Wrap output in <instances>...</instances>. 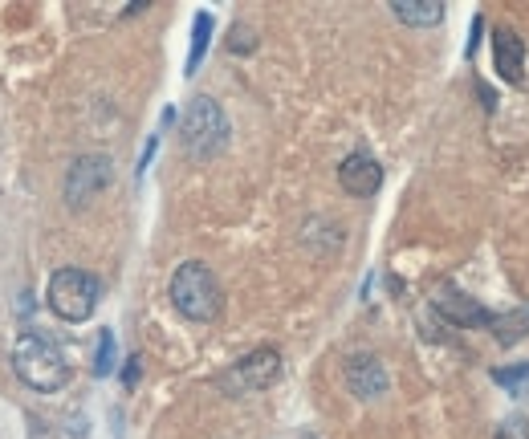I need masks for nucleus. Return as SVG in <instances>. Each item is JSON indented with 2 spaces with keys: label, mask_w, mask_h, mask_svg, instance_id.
<instances>
[{
  "label": "nucleus",
  "mask_w": 529,
  "mask_h": 439,
  "mask_svg": "<svg viewBox=\"0 0 529 439\" xmlns=\"http://www.w3.org/2000/svg\"><path fill=\"white\" fill-rule=\"evenodd\" d=\"M13 370L21 374V383L33 391H62L70 383V362L66 350L57 346L49 334L41 330H21V338L13 342Z\"/></svg>",
  "instance_id": "nucleus-1"
},
{
  "label": "nucleus",
  "mask_w": 529,
  "mask_h": 439,
  "mask_svg": "<svg viewBox=\"0 0 529 439\" xmlns=\"http://www.w3.org/2000/svg\"><path fill=\"white\" fill-rule=\"evenodd\" d=\"M167 297L171 305L184 313L188 322H212L220 305H224V293H220V281L208 265L200 261H188L171 273V285H167Z\"/></svg>",
  "instance_id": "nucleus-2"
},
{
  "label": "nucleus",
  "mask_w": 529,
  "mask_h": 439,
  "mask_svg": "<svg viewBox=\"0 0 529 439\" xmlns=\"http://www.w3.org/2000/svg\"><path fill=\"white\" fill-rule=\"evenodd\" d=\"M180 143L192 159H216L224 147H228V114L216 98L208 94H196L184 110V122H180Z\"/></svg>",
  "instance_id": "nucleus-3"
},
{
  "label": "nucleus",
  "mask_w": 529,
  "mask_h": 439,
  "mask_svg": "<svg viewBox=\"0 0 529 439\" xmlns=\"http://www.w3.org/2000/svg\"><path fill=\"white\" fill-rule=\"evenodd\" d=\"M45 301L62 322H86V318H94V309L102 301V281L86 269H57L49 277Z\"/></svg>",
  "instance_id": "nucleus-4"
},
{
  "label": "nucleus",
  "mask_w": 529,
  "mask_h": 439,
  "mask_svg": "<svg viewBox=\"0 0 529 439\" xmlns=\"http://www.w3.org/2000/svg\"><path fill=\"white\" fill-rule=\"evenodd\" d=\"M281 379V354L273 350V346H257L253 354H245L241 362H232L220 379H216V387L224 391V395H257V391H265V387H273Z\"/></svg>",
  "instance_id": "nucleus-5"
},
{
  "label": "nucleus",
  "mask_w": 529,
  "mask_h": 439,
  "mask_svg": "<svg viewBox=\"0 0 529 439\" xmlns=\"http://www.w3.org/2000/svg\"><path fill=\"white\" fill-rule=\"evenodd\" d=\"M114 175V163L106 155H78L66 171V204L70 208H86L102 187L110 183Z\"/></svg>",
  "instance_id": "nucleus-6"
},
{
  "label": "nucleus",
  "mask_w": 529,
  "mask_h": 439,
  "mask_svg": "<svg viewBox=\"0 0 529 439\" xmlns=\"http://www.w3.org/2000/svg\"><path fill=\"white\" fill-rule=\"evenodd\" d=\"M338 183H342V192L359 196V200H371L379 187H383V167H379L371 155L355 151V155H346V159L338 163Z\"/></svg>",
  "instance_id": "nucleus-7"
},
{
  "label": "nucleus",
  "mask_w": 529,
  "mask_h": 439,
  "mask_svg": "<svg viewBox=\"0 0 529 439\" xmlns=\"http://www.w3.org/2000/svg\"><path fill=\"white\" fill-rule=\"evenodd\" d=\"M346 383L359 399H383L387 395V370L371 354H355L346 362Z\"/></svg>",
  "instance_id": "nucleus-8"
},
{
  "label": "nucleus",
  "mask_w": 529,
  "mask_h": 439,
  "mask_svg": "<svg viewBox=\"0 0 529 439\" xmlns=\"http://www.w3.org/2000/svg\"><path fill=\"white\" fill-rule=\"evenodd\" d=\"M493 66L509 86L525 82V41L513 29H497L493 33Z\"/></svg>",
  "instance_id": "nucleus-9"
},
{
  "label": "nucleus",
  "mask_w": 529,
  "mask_h": 439,
  "mask_svg": "<svg viewBox=\"0 0 529 439\" xmlns=\"http://www.w3.org/2000/svg\"><path fill=\"white\" fill-rule=\"evenodd\" d=\"M436 309L444 313L452 326H493V313L485 305H477L473 297H464L460 289H440Z\"/></svg>",
  "instance_id": "nucleus-10"
},
{
  "label": "nucleus",
  "mask_w": 529,
  "mask_h": 439,
  "mask_svg": "<svg viewBox=\"0 0 529 439\" xmlns=\"http://www.w3.org/2000/svg\"><path fill=\"white\" fill-rule=\"evenodd\" d=\"M391 9H395V17L403 25H416V29H432V25L444 21V5H440V0H395Z\"/></svg>",
  "instance_id": "nucleus-11"
},
{
  "label": "nucleus",
  "mask_w": 529,
  "mask_h": 439,
  "mask_svg": "<svg viewBox=\"0 0 529 439\" xmlns=\"http://www.w3.org/2000/svg\"><path fill=\"white\" fill-rule=\"evenodd\" d=\"M212 29H216L212 13H196V21H192V49H188V61H184V74L188 78L200 70V61H204V53L212 45Z\"/></svg>",
  "instance_id": "nucleus-12"
},
{
  "label": "nucleus",
  "mask_w": 529,
  "mask_h": 439,
  "mask_svg": "<svg viewBox=\"0 0 529 439\" xmlns=\"http://www.w3.org/2000/svg\"><path fill=\"white\" fill-rule=\"evenodd\" d=\"M493 383L505 387L509 395L525 399V395H529V362H521V366H497V370H493Z\"/></svg>",
  "instance_id": "nucleus-13"
},
{
  "label": "nucleus",
  "mask_w": 529,
  "mask_h": 439,
  "mask_svg": "<svg viewBox=\"0 0 529 439\" xmlns=\"http://www.w3.org/2000/svg\"><path fill=\"white\" fill-rule=\"evenodd\" d=\"M110 370H114V334L102 330L98 334V350H94V374H98V379H106Z\"/></svg>",
  "instance_id": "nucleus-14"
},
{
  "label": "nucleus",
  "mask_w": 529,
  "mask_h": 439,
  "mask_svg": "<svg viewBox=\"0 0 529 439\" xmlns=\"http://www.w3.org/2000/svg\"><path fill=\"white\" fill-rule=\"evenodd\" d=\"M497 439H529V419H505L501 427H497Z\"/></svg>",
  "instance_id": "nucleus-15"
},
{
  "label": "nucleus",
  "mask_w": 529,
  "mask_h": 439,
  "mask_svg": "<svg viewBox=\"0 0 529 439\" xmlns=\"http://www.w3.org/2000/svg\"><path fill=\"white\" fill-rule=\"evenodd\" d=\"M253 45H257V41L249 37V29H241V25L232 29V41H228V49H232V53H245V49H253Z\"/></svg>",
  "instance_id": "nucleus-16"
},
{
  "label": "nucleus",
  "mask_w": 529,
  "mask_h": 439,
  "mask_svg": "<svg viewBox=\"0 0 529 439\" xmlns=\"http://www.w3.org/2000/svg\"><path fill=\"white\" fill-rule=\"evenodd\" d=\"M481 33H485V17H473V37H468V45H464V57H473V53H477Z\"/></svg>",
  "instance_id": "nucleus-17"
},
{
  "label": "nucleus",
  "mask_w": 529,
  "mask_h": 439,
  "mask_svg": "<svg viewBox=\"0 0 529 439\" xmlns=\"http://www.w3.org/2000/svg\"><path fill=\"white\" fill-rule=\"evenodd\" d=\"M139 362H143V358H127V374H123V383H127V387L139 383Z\"/></svg>",
  "instance_id": "nucleus-18"
}]
</instances>
